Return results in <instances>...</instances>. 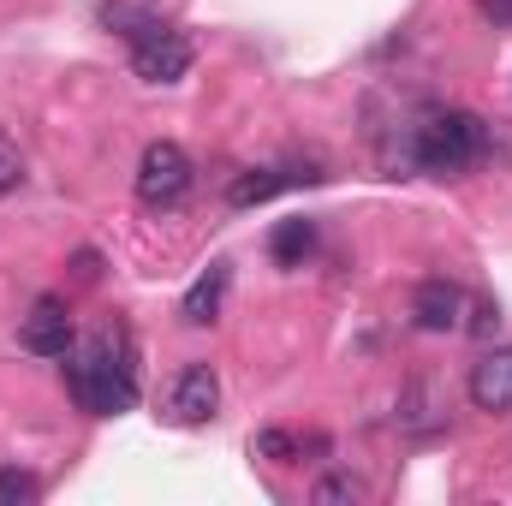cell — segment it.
Wrapping results in <instances>:
<instances>
[{
    "mask_svg": "<svg viewBox=\"0 0 512 506\" xmlns=\"http://www.w3.org/2000/svg\"><path fill=\"white\" fill-rule=\"evenodd\" d=\"M405 399H411V405H423V399H429V393H423V387H411V393H405ZM399 423H411V429H429V423H435V417H429V411H399Z\"/></svg>",
    "mask_w": 512,
    "mask_h": 506,
    "instance_id": "17",
    "label": "cell"
},
{
    "mask_svg": "<svg viewBox=\"0 0 512 506\" xmlns=\"http://www.w3.org/2000/svg\"><path fill=\"white\" fill-rule=\"evenodd\" d=\"M66 393L78 399V411L90 417H120L137 405V364H131V346L120 334H90L78 346V358L66 352Z\"/></svg>",
    "mask_w": 512,
    "mask_h": 506,
    "instance_id": "1",
    "label": "cell"
},
{
    "mask_svg": "<svg viewBox=\"0 0 512 506\" xmlns=\"http://www.w3.org/2000/svg\"><path fill=\"white\" fill-rule=\"evenodd\" d=\"M191 185H197V167H191V155L173 143V137H155L143 155H137V203L143 209H179L185 197H191Z\"/></svg>",
    "mask_w": 512,
    "mask_h": 506,
    "instance_id": "3",
    "label": "cell"
},
{
    "mask_svg": "<svg viewBox=\"0 0 512 506\" xmlns=\"http://www.w3.org/2000/svg\"><path fill=\"white\" fill-rule=\"evenodd\" d=\"M191 36H179L173 24L161 30V36H149V42H137L131 48V72L143 78V84H179L185 72H191Z\"/></svg>",
    "mask_w": 512,
    "mask_h": 506,
    "instance_id": "6",
    "label": "cell"
},
{
    "mask_svg": "<svg viewBox=\"0 0 512 506\" xmlns=\"http://www.w3.org/2000/svg\"><path fill=\"white\" fill-rule=\"evenodd\" d=\"M227 262H209L197 280H191V292L179 298V322H191V328H203V322H215V310H221V298H227Z\"/></svg>",
    "mask_w": 512,
    "mask_h": 506,
    "instance_id": "10",
    "label": "cell"
},
{
    "mask_svg": "<svg viewBox=\"0 0 512 506\" xmlns=\"http://www.w3.org/2000/svg\"><path fill=\"white\" fill-rule=\"evenodd\" d=\"M483 149H489V126L477 114H465V108H441V114H429L423 126L411 131V161L423 173H441V179L477 167Z\"/></svg>",
    "mask_w": 512,
    "mask_h": 506,
    "instance_id": "2",
    "label": "cell"
},
{
    "mask_svg": "<svg viewBox=\"0 0 512 506\" xmlns=\"http://www.w3.org/2000/svg\"><path fill=\"white\" fill-rule=\"evenodd\" d=\"M161 405H167V423L197 429V423H209V417L221 411V381H215V370H209V364H185L179 376L167 381Z\"/></svg>",
    "mask_w": 512,
    "mask_h": 506,
    "instance_id": "4",
    "label": "cell"
},
{
    "mask_svg": "<svg viewBox=\"0 0 512 506\" xmlns=\"http://www.w3.org/2000/svg\"><path fill=\"white\" fill-rule=\"evenodd\" d=\"M304 453V441L292 435V429H262L256 435V459H274V465H292Z\"/></svg>",
    "mask_w": 512,
    "mask_h": 506,
    "instance_id": "13",
    "label": "cell"
},
{
    "mask_svg": "<svg viewBox=\"0 0 512 506\" xmlns=\"http://www.w3.org/2000/svg\"><path fill=\"white\" fill-rule=\"evenodd\" d=\"M310 251H316V221H304V215H292V221H280V227L268 233V256H274L280 268H304Z\"/></svg>",
    "mask_w": 512,
    "mask_h": 506,
    "instance_id": "11",
    "label": "cell"
},
{
    "mask_svg": "<svg viewBox=\"0 0 512 506\" xmlns=\"http://www.w3.org/2000/svg\"><path fill=\"white\" fill-rule=\"evenodd\" d=\"M18 179H24V155H18V143L0 131V197L18 191Z\"/></svg>",
    "mask_w": 512,
    "mask_h": 506,
    "instance_id": "16",
    "label": "cell"
},
{
    "mask_svg": "<svg viewBox=\"0 0 512 506\" xmlns=\"http://www.w3.org/2000/svg\"><path fill=\"white\" fill-rule=\"evenodd\" d=\"M18 346L30 352V358H66L72 352V310H66V298H36L30 304V316H24V328H18Z\"/></svg>",
    "mask_w": 512,
    "mask_h": 506,
    "instance_id": "5",
    "label": "cell"
},
{
    "mask_svg": "<svg viewBox=\"0 0 512 506\" xmlns=\"http://www.w3.org/2000/svg\"><path fill=\"white\" fill-rule=\"evenodd\" d=\"M96 18H102V30H114L120 42H131V48L167 30V12H161L155 0H102Z\"/></svg>",
    "mask_w": 512,
    "mask_h": 506,
    "instance_id": "9",
    "label": "cell"
},
{
    "mask_svg": "<svg viewBox=\"0 0 512 506\" xmlns=\"http://www.w3.org/2000/svg\"><path fill=\"white\" fill-rule=\"evenodd\" d=\"M298 173H280V167H251V173H239L233 179V191H227V203L233 209H251V203H268L274 191H286Z\"/></svg>",
    "mask_w": 512,
    "mask_h": 506,
    "instance_id": "12",
    "label": "cell"
},
{
    "mask_svg": "<svg viewBox=\"0 0 512 506\" xmlns=\"http://www.w3.org/2000/svg\"><path fill=\"white\" fill-rule=\"evenodd\" d=\"M483 18H489V24H501V30H507V24H512V0H483Z\"/></svg>",
    "mask_w": 512,
    "mask_h": 506,
    "instance_id": "18",
    "label": "cell"
},
{
    "mask_svg": "<svg viewBox=\"0 0 512 506\" xmlns=\"http://www.w3.org/2000/svg\"><path fill=\"white\" fill-rule=\"evenodd\" d=\"M36 495H42V489H36V477H30V471L0 465V506H30Z\"/></svg>",
    "mask_w": 512,
    "mask_h": 506,
    "instance_id": "14",
    "label": "cell"
},
{
    "mask_svg": "<svg viewBox=\"0 0 512 506\" xmlns=\"http://www.w3.org/2000/svg\"><path fill=\"white\" fill-rule=\"evenodd\" d=\"M459 316H465V286H459V280H447V274L417 280V292H411V322H417L423 334H453Z\"/></svg>",
    "mask_w": 512,
    "mask_h": 506,
    "instance_id": "7",
    "label": "cell"
},
{
    "mask_svg": "<svg viewBox=\"0 0 512 506\" xmlns=\"http://www.w3.org/2000/svg\"><path fill=\"white\" fill-rule=\"evenodd\" d=\"M358 495H364V489H358V477H322V483L310 489V501H316V506H352Z\"/></svg>",
    "mask_w": 512,
    "mask_h": 506,
    "instance_id": "15",
    "label": "cell"
},
{
    "mask_svg": "<svg viewBox=\"0 0 512 506\" xmlns=\"http://www.w3.org/2000/svg\"><path fill=\"white\" fill-rule=\"evenodd\" d=\"M471 405L489 411V417H507L512 411V352H489L471 364Z\"/></svg>",
    "mask_w": 512,
    "mask_h": 506,
    "instance_id": "8",
    "label": "cell"
}]
</instances>
